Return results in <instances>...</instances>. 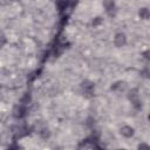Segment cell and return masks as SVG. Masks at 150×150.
<instances>
[{
    "label": "cell",
    "instance_id": "6da1fadb",
    "mask_svg": "<svg viewBox=\"0 0 150 150\" xmlns=\"http://www.w3.org/2000/svg\"><path fill=\"white\" fill-rule=\"evenodd\" d=\"M81 88H82L83 93L93 95L94 89H95V85H94L92 81H89V80H85V81L81 82Z\"/></svg>",
    "mask_w": 150,
    "mask_h": 150
},
{
    "label": "cell",
    "instance_id": "7a4b0ae2",
    "mask_svg": "<svg viewBox=\"0 0 150 150\" xmlns=\"http://www.w3.org/2000/svg\"><path fill=\"white\" fill-rule=\"evenodd\" d=\"M114 43L116 47H123L127 43V36L124 33H117L114 38Z\"/></svg>",
    "mask_w": 150,
    "mask_h": 150
},
{
    "label": "cell",
    "instance_id": "3957f363",
    "mask_svg": "<svg viewBox=\"0 0 150 150\" xmlns=\"http://www.w3.org/2000/svg\"><path fill=\"white\" fill-rule=\"evenodd\" d=\"M120 132H121V135H122L123 137L130 138V137H132V136H134L135 130H134V128H132V127H130V125H123V127H121Z\"/></svg>",
    "mask_w": 150,
    "mask_h": 150
},
{
    "label": "cell",
    "instance_id": "277c9868",
    "mask_svg": "<svg viewBox=\"0 0 150 150\" xmlns=\"http://www.w3.org/2000/svg\"><path fill=\"white\" fill-rule=\"evenodd\" d=\"M103 7L107 11V13L109 15H114L113 12H115V3L114 0H104L103 1Z\"/></svg>",
    "mask_w": 150,
    "mask_h": 150
},
{
    "label": "cell",
    "instance_id": "5b68a950",
    "mask_svg": "<svg viewBox=\"0 0 150 150\" xmlns=\"http://www.w3.org/2000/svg\"><path fill=\"white\" fill-rule=\"evenodd\" d=\"M138 15H139V18H141V19H143V20H148V19H149V17H150L149 10H148L146 7L141 8V10H139V12H138Z\"/></svg>",
    "mask_w": 150,
    "mask_h": 150
},
{
    "label": "cell",
    "instance_id": "8992f818",
    "mask_svg": "<svg viewBox=\"0 0 150 150\" xmlns=\"http://www.w3.org/2000/svg\"><path fill=\"white\" fill-rule=\"evenodd\" d=\"M39 135H40V137H42V138H48V137L50 136V130H49L48 128H42V129L39 131Z\"/></svg>",
    "mask_w": 150,
    "mask_h": 150
},
{
    "label": "cell",
    "instance_id": "52a82bcc",
    "mask_svg": "<svg viewBox=\"0 0 150 150\" xmlns=\"http://www.w3.org/2000/svg\"><path fill=\"white\" fill-rule=\"evenodd\" d=\"M128 99H129L130 101H132V100H135V99H138V92H137V89H131V90L128 93Z\"/></svg>",
    "mask_w": 150,
    "mask_h": 150
},
{
    "label": "cell",
    "instance_id": "ba28073f",
    "mask_svg": "<svg viewBox=\"0 0 150 150\" xmlns=\"http://www.w3.org/2000/svg\"><path fill=\"white\" fill-rule=\"evenodd\" d=\"M131 103H132V107H134L136 110H141V109H142V101H141L139 99H135V100H132V101H131Z\"/></svg>",
    "mask_w": 150,
    "mask_h": 150
},
{
    "label": "cell",
    "instance_id": "9c48e42d",
    "mask_svg": "<svg viewBox=\"0 0 150 150\" xmlns=\"http://www.w3.org/2000/svg\"><path fill=\"white\" fill-rule=\"evenodd\" d=\"M124 85H125L124 82L118 81V82H116V83H114V85L111 86V89H113V90H121V89H123Z\"/></svg>",
    "mask_w": 150,
    "mask_h": 150
},
{
    "label": "cell",
    "instance_id": "30bf717a",
    "mask_svg": "<svg viewBox=\"0 0 150 150\" xmlns=\"http://www.w3.org/2000/svg\"><path fill=\"white\" fill-rule=\"evenodd\" d=\"M102 21H103V19L100 18V17H97V18H95V19L92 21V25H93V26H99V25L102 24Z\"/></svg>",
    "mask_w": 150,
    "mask_h": 150
},
{
    "label": "cell",
    "instance_id": "8fae6325",
    "mask_svg": "<svg viewBox=\"0 0 150 150\" xmlns=\"http://www.w3.org/2000/svg\"><path fill=\"white\" fill-rule=\"evenodd\" d=\"M7 43V39L4 35H0V48H3Z\"/></svg>",
    "mask_w": 150,
    "mask_h": 150
},
{
    "label": "cell",
    "instance_id": "7c38bea8",
    "mask_svg": "<svg viewBox=\"0 0 150 150\" xmlns=\"http://www.w3.org/2000/svg\"><path fill=\"white\" fill-rule=\"evenodd\" d=\"M56 5L59 6V8H60V10H62V8H63V6H66V5H67V1H64V0H59Z\"/></svg>",
    "mask_w": 150,
    "mask_h": 150
},
{
    "label": "cell",
    "instance_id": "4fadbf2b",
    "mask_svg": "<svg viewBox=\"0 0 150 150\" xmlns=\"http://www.w3.org/2000/svg\"><path fill=\"white\" fill-rule=\"evenodd\" d=\"M137 148H138V149H148V148H149V144H146V143H141V144H138Z\"/></svg>",
    "mask_w": 150,
    "mask_h": 150
},
{
    "label": "cell",
    "instance_id": "5bb4252c",
    "mask_svg": "<svg viewBox=\"0 0 150 150\" xmlns=\"http://www.w3.org/2000/svg\"><path fill=\"white\" fill-rule=\"evenodd\" d=\"M144 76L148 78V69H144Z\"/></svg>",
    "mask_w": 150,
    "mask_h": 150
},
{
    "label": "cell",
    "instance_id": "9a60e30c",
    "mask_svg": "<svg viewBox=\"0 0 150 150\" xmlns=\"http://www.w3.org/2000/svg\"><path fill=\"white\" fill-rule=\"evenodd\" d=\"M12 1H20V0H12Z\"/></svg>",
    "mask_w": 150,
    "mask_h": 150
},
{
    "label": "cell",
    "instance_id": "2e32d148",
    "mask_svg": "<svg viewBox=\"0 0 150 150\" xmlns=\"http://www.w3.org/2000/svg\"><path fill=\"white\" fill-rule=\"evenodd\" d=\"M0 89H1V86H0Z\"/></svg>",
    "mask_w": 150,
    "mask_h": 150
}]
</instances>
